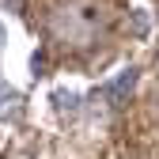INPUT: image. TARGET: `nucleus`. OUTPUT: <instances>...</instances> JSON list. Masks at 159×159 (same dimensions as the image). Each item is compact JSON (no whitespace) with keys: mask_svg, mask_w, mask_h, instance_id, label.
<instances>
[{"mask_svg":"<svg viewBox=\"0 0 159 159\" xmlns=\"http://www.w3.org/2000/svg\"><path fill=\"white\" fill-rule=\"evenodd\" d=\"M129 23H133V34H136V38H144V34H148V11H144V8H133V11H129Z\"/></svg>","mask_w":159,"mask_h":159,"instance_id":"nucleus-3","label":"nucleus"},{"mask_svg":"<svg viewBox=\"0 0 159 159\" xmlns=\"http://www.w3.org/2000/svg\"><path fill=\"white\" fill-rule=\"evenodd\" d=\"M49 98L57 102V110H76V106H80V95H76V91H53Z\"/></svg>","mask_w":159,"mask_h":159,"instance_id":"nucleus-4","label":"nucleus"},{"mask_svg":"<svg viewBox=\"0 0 159 159\" xmlns=\"http://www.w3.org/2000/svg\"><path fill=\"white\" fill-rule=\"evenodd\" d=\"M4 42H8V34H4V27H0V46H4Z\"/></svg>","mask_w":159,"mask_h":159,"instance_id":"nucleus-7","label":"nucleus"},{"mask_svg":"<svg viewBox=\"0 0 159 159\" xmlns=\"http://www.w3.org/2000/svg\"><path fill=\"white\" fill-rule=\"evenodd\" d=\"M106 30H110L106 0H61L49 11V34L61 46H72V49L95 46Z\"/></svg>","mask_w":159,"mask_h":159,"instance_id":"nucleus-1","label":"nucleus"},{"mask_svg":"<svg viewBox=\"0 0 159 159\" xmlns=\"http://www.w3.org/2000/svg\"><path fill=\"white\" fill-rule=\"evenodd\" d=\"M136 80H140V68H133V65H129V68H121V72H117L114 80H106V84L98 87L95 95H98V98H106L110 106H117V102H121V98L136 87Z\"/></svg>","mask_w":159,"mask_h":159,"instance_id":"nucleus-2","label":"nucleus"},{"mask_svg":"<svg viewBox=\"0 0 159 159\" xmlns=\"http://www.w3.org/2000/svg\"><path fill=\"white\" fill-rule=\"evenodd\" d=\"M15 102H19V95L11 87H0V117H8V110H15Z\"/></svg>","mask_w":159,"mask_h":159,"instance_id":"nucleus-5","label":"nucleus"},{"mask_svg":"<svg viewBox=\"0 0 159 159\" xmlns=\"http://www.w3.org/2000/svg\"><path fill=\"white\" fill-rule=\"evenodd\" d=\"M4 4H8V11H19V8H23V0H4Z\"/></svg>","mask_w":159,"mask_h":159,"instance_id":"nucleus-6","label":"nucleus"}]
</instances>
